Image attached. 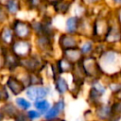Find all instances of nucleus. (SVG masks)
I'll use <instances>...</instances> for the list:
<instances>
[{
  "label": "nucleus",
  "instance_id": "obj_29",
  "mask_svg": "<svg viewBox=\"0 0 121 121\" xmlns=\"http://www.w3.org/2000/svg\"><path fill=\"white\" fill-rule=\"evenodd\" d=\"M45 78L42 73H28L27 77V86L34 85H43L45 84Z\"/></svg>",
  "mask_w": 121,
  "mask_h": 121
},
{
  "label": "nucleus",
  "instance_id": "obj_36",
  "mask_svg": "<svg viewBox=\"0 0 121 121\" xmlns=\"http://www.w3.org/2000/svg\"><path fill=\"white\" fill-rule=\"evenodd\" d=\"M5 49H6V47H4L0 44V73L3 71V53H4Z\"/></svg>",
  "mask_w": 121,
  "mask_h": 121
},
{
  "label": "nucleus",
  "instance_id": "obj_30",
  "mask_svg": "<svg viewBox=\"0 0 121 121\" xmlns=\"http://www.w3.org/2000/svg\"><path fill=\"white\" fill-rule=\"evenodd\" d=\"M11 97L12 96L10 95L8 89L6 88L5 84L3 83L2 80H0V105L3 104V103H6L8 101L12 100Z\"/></svg>",
  "mask_w": 121,
  "mask_h": 121
},
{
  "label": "nucleus",
  "instance_id": "obj_26",
  "mask_svg": "<svg viewBox=\"0 0 121 121\" xmlns=\"http://www.w3.org/2000/svg\"><path fill=\"white\" fill-rule=\"evenodd\" d=\"M52 102L50 99L48 98H43V99H40L37 100L35 102L32 103V108H34L35 110H37L42 115H43L51 107Z\"/></svg>",
  "mask_w": 121,
  "mask_h": 121
},
{
  "label": "nucleus",
  "instance_id": "obj_25",
  "mask_svg": "<svg viewBox=\"0 0 121 121\" xmlns=\"http://www.w3.org/2000/svg\"><path fill=\"white\" fill-rule=\"evenodd\" d=\"M12 101L15 104V106L17 107V109L19 111H22V112H26L32 108V102L23 95L16 96V97H13Z\"/></svg>",
  "mask_w": 121,
  "mask_h": 121
},
{
  "label": "nucleus",
  "instance_id": "obj_14",
  "mask_svg": "<svg viewBox=\"0 0 121 121\" xmlns=\"http://www.w3.org/2000/svg\"><path fill=\"white\" fill-rule=\"evenodd\" d=\"M19 68L20 59H18L9 48H6L3 53V71H7V74H14Z\"/></svg>",
  "mask_w": 121,
  "mask_h": 121
},
{
  "label": "nucleus",
  "instance_id": "obj_31",
  "mask_svg": "<svg viewBox=\"0 0 121 121\" xmlns=\"http://www.w3.org/2000/svg\"><path fill=\"white\" fill-rule=\"evenodd\" d=\"M11 19L12 18L9 16V14L8 13L4 6L0 4V26L7 25V24H10Z\"/></svg>",
  "mask_w": 121,
  "mask_h": 121
},
{
  "label": "nucleus",
  "instance_id": "obj_2",
  "mask_svg": "<svg viewBox=\"0 0 121 121\" xmlns=\"http://www.w3.org/2000/svg\"><path fill=\"white\" fill-rule=\"evenodd\" d=\"M34 49L37 53L42 55L45 60H53L56 58V39L46 36V35H41L33 37L32 39Z\"/></svg>",
  "mask_w": 121,
  "mask_h": 121
},
{
  "label": "nucleus",
  "instance_id": "obj_17",
  "mask_svg": "<svg viewBox=\"0 0 121 121\" xmlns=\"http://www.w3.org/2000/svg\"><path fill=\"white\" fill-rule=\"evenodd\" d=\"M76 0H58L53 4L52 11L57 16H68L71 12V9Z\"/></svg>",
  "mask_w": 121,
  "mask_h": 121
},
{
  "label": "nucleus",
  "instance_id": "obj_40",
  "mask_svg": "<svg viewBox=\"0 0 121 121\" xmlns=\"http://www.w3.org/2000/svg\"><path fill=\"white\" fill-rule=\"evenodd\" d=\"M112 3L113 4H115L118 8H120L121 7V0H112Z\"/></svg>",
  "mask_w": 121,
  "mask_h": 121
},
{
  "label": "nucleus",
  "instance_id": "obj_8",
  "mask_svg": "<svg viewBox=\"0 0 121 121\" xmlns=\"http://www.w3.org/2000/svg\"><path fill=\"white\" fill-rule=\"evenodd\" d=\"M52 91H54L53 87L47 83L43 85L27 86L24 92V95L33 103L40 99L48 98V96L51 95Z\"/></svg>",
  "mask_w": 121,
  "mask_h": 121
},
{
  "label": "nucleus",
  "instance_id": "obj_23",
  "mask_svg": "<svg viewBox=\"0 0 121 121\" xmlns=\"http://www.w3.org/2000/svg\"><path fill=\"white\" fill-rule=\"evenodd\" d=\"M95 42L92 38H81L78 48L83 55V57L94 55L95 47Z\"/></svg>",
  "mask_w": 121,
  "mask_h": 121
},
{
  "label": "nucleus",
  "instance_id": "obj_13",
  "mask_svg": "<svg viewBox=\"0 0 121 121\" xmlns=\"http://www.w3.org/2000/svg\"><path fill=\"white\" fill-rule=\"evenodd\" d=\"M80 40L81 38L78 35L60 32L56 38V45H57V48L60 50V52H61L70 48L78 47Z\"/></svg>",
  "mask_w": 121,
  "mask_h": 121
},
{
  "label": "nucleus",
  "instance_id": "obj_22",
  "mask_svg": "<svg viewBox=\"0 0 121 121\" xmlns=\"http://www.w3.org/2000/svg\"><path fill=\"white\" fill-rule=\"evenodd\" d=\"M60 56L65 58L67 60H69L73 64H77V63L80 62V60L83 58V55L81 54V52H80L78 47L70 48V49L61 51V52H60Z\"/></svg>",
  "mask_w": 121,
  "mask_h": 121
},
{
  "label": "nucleus",
  "instance_id": "obj_4",
  "mask_svg": "<svg viewBox=\"0 0 121 121\" xmlns=\"http://www.w3.org/2000/svg\"><path fill=\"white\" fill-rule=\"evenodd\" d=\"M80 66L86 76L87 80L92 81L95 79H99L102 78L103 74L99 67L97 58L91 55L87 57H83L80 60Z\"/></svg>",
  "mask_w": 121,
  "mask_h": 121
},
{
  "label": "nucleus",
  "instance_id": "obj_44",
  "mask_svg": "<svg viewBox=\"0 0 121 121\" xmlns=\"http://www.w3.org/2000/svg\"><path fill=\"white\" fill-rule=\"evenodd\" d=\"M90 121H100V120H98V119H95H95H91Z\"/></svg>",
  "mask_w": 121,
  "mask_h": 121
},
{
  "label": "nucleus",
  "instance_id": "obj_27",
  "mask_svg": "<svg viewBox=\"0 0 121 121\" xmlns=\"http://www.w3.org/2000/svg\"><path fill=\"white\" fill-rule=\"evenodd\" d=\"M29 21H30V26H31L33 36L36 37V36L43 35V23L42 18L37 16L35 18H32Z\"/></svg>",
  "mask_w": 121,
  "mask_h": 121
},
{
  "label": "nucleus",
  "instance_id": "obj_32",
  "mask_svg": "<svg viewBox=\"0 0 121 121\" xmlns=\"http://www.w3.org/2000/svg\"><path fill=\"white\" fill-rule=\"evenodd\" d=\"M26 113L29 121H42L43 120V115L34 108L29 109L28 111L26 112Z\"/></svg>",
  "mask_w": 121,
  "mask_h": 121
},
{
  "label": "nucleus",
  "instance_id": "obj_15",
  "mask_svg": "<svg viewBox=\"0 0 121 121\" xmlns=\"http://www.w3.org/2000/svg\"><path fill=\"white\" fill-rule=\"evenodd\" d=\"M52 87L54 92L58 95V96H65L67 94H69L70 91V82L66 78L65 76L59 75L53 81H52Z\"/></svg>",
  "mask_w": 121,
  "mask_h": 121
},
{
  "label": "nucleus",
  "instance_id": "obj_1",
  "mask_svg": "<svg viewBox=\"0 0 121 121\" xmlns=\"http://www.w3.org/2000/svg\"><path fill=\"white\" fill-rule=\"evenodd\" d=\"M97 61L103 76H115L121 70V51L108 46L97 57Z\"/></svg>",
  "mask_w": 121,
  "mask_h": 121
},
{
  "label": "nucleus",
  "instance_id": "obj_20",
  "mask_svg": "<svg viewBox=\"0 0 121 121\" xmlns=\"http://www.w3.org/2000/svg\"><path fill=\"white\" fill-rule=\"evenodd\" d=\"M3 6L11 18L18 17L24 9V4L20 0H7Z\"/></svg>",
  "mask_w": 121,
  "mask_h": 121
},
{
  "label": "nucleus",
  "instance_id": "obj_3",
  "mask_svg": "<svg viewBox=\"0 0 121 121\" xmlns=\"http://www.w3.org/2000/svg\"><path fill=\"white\" fill-rule=\"evenodd\" d=\"M47 60L34 51L30 56L20 60V68L28 73H43Z\"/></svg>",
  "mask_w": 121,
  "mask_h": 121
},
{
  "label": "nucleus",
  "instance_id": "obj_16",
  "mask_svg": "<svg viewBox=\"0 0 121 121\" xmlns=\"http://www.w3.org/2000/svg\"><path fill=\"white\" fill-rule=\"evenodd\" d=\"M16 40L10 24L0 26V44L6 48H9Z\"/></svg>",
  "mask_w": 121,
  "mask_h": 121
},
{
  "label": "nucleus",
  "instance_id": "obj_43",
  "mask_svg": "<svg viewBox=\"0 0 121 121\" xmlns=\"http://www.w3.org/2000/svg\"><path fill=\"white\" fill-rule=\"evenodd\" d=\"M6 1H7V0H0V4H1V5H3V4L6 2Z\"/></svg>",
  "mask_w": 121,
  "mask_h": 121
},
{
  "label": "nucleus",
  "instance_id": "obj_19",
  "mask_svg": "<svg viewBox=\"0 0 121 121\" xmlns=\"http://www.w3.org/2000/svg\"><path fill=\"white\" fill-rule=\"evenodd\" d=\"M112 112L111 104L107 103H100L96 107H95L94 115L95 116V119H98L100 121H109L112 117Z\"/></svg>",
  "mask_w": 121,
  "mask_h": 121
},
{
  "label": "nucleus",
  "instance_id": "obj_39",
  "mask_svg": "<svg viewBox=\"0 0 121 121\" xmlns=\"http://www.w3.org/2000/svg\"><path fill=\"white\" fill-rule=\"evenodd\" d=\"M113 95H114V97H115L117 100H121V90H120L119 92H117L116 94H114Z\"/></svg>",
  "mask_w": 121,
  "mask_h": 121
},
{
  "label": "nucleus",
  "instance_id": "obj_10",
  "mask_svg": "<svg viewBox=\"0 0 121 121\" xmlns=\"http://www.w3.org/2000/svg\"><path fill=\"white\" fill-rule=\"evenodd\" d=\"M6 88L9 92L12 97L22 95L26 88L24 82L14 74H6L4 75V81Z\"/></svg>",
  "mask_w": 121,
  "mask_h": 121
},
{
  "label": "nucleus",
  "instance_id": "obj_5",
  "mask_svg": "<svg viewBox=\"0 0 121 121\" xmlns=\"http://www.w3.org/2000/svg\"><path fill=\"white\" fill-rule=\"evenodd\" d=\"M10 26L12 27L14 36L17 40H32L33 39L34 36L32 33L29 20L15 17L11 19Z\"/></svg>",
  "mask_w": 121,
  "mask_h": 121
},
{
  "label": "nucleus",
  "instance_id": "obj_7",
  "mask_svg": "<svg viewBox=\"0 0 121 121\" xmlns=\"http://www.w3.org/2000/svg\"><path fill=\"white\" fill-rule=\"evenodd\" d=\"M107 91V86L101 81V78L90 81V89L87 95V101L92 107H96L102 103L101 98Z\"/></svg>",
  "mask_w": 121,
  "mask_h": 121
},
{
  "label": "nucleus",
  "instance_id": "obj_28",
  "mask_svg": "<svg viewBox=\"0 0 121 121\" xmlns=\"http://www.w3.org/2000/svg\"><path fill=\"white\" fill-rule=\"evenodd\" d=\"M24 9L27 11H33L38 13V11L43 7V0H26L24 3Z\"/></svg>",
  "mask_w": 121,
  "mask_h": 121
},
{
  "label": "nucleus",
  "instance_id": "obj_21",
  "mask_svg": "<svg viewBox=\"0 0 121 121\" xmlns=\"http://www.w3.org/2000/svg\"><path fill=\"white\" fill-rule=\"evenodd\" d=\"M54 60H55V63H56L59 75L66 76V75H70L72 73L75 64H73L72 62L67 60L65 58L60 56V57L56 58Z\"/></svg>",
  "mask_w": 121,
  "mask_h": 121
},
{
  "label": "nucleus",
  "instance_id": "obj_41",
  "mask_svg": "<svg viewBox=\"0 0 121 121\" xmlns=\"http://www.w3.org/2000/svg\"><path fill=\"white\" fill-rule=\"evenodd\" d=\"M6 119V117H5V115H4V113L1 112V110H0V121H4Z\"/></svg>",
  "mask_w": 121,
  "mask_h": 121
},
{
  "label": "nucleus",
  "instance_id": "obj_38",
  "mask_svg": "<svg viewBox=\"0 0 121 121\" xmlns=\"http://www.w3.org/2000/svg\"><path fill=\"white\" fill-rule=\"evenodd\" d=\"M58 0H43V3L46 5V6H49V7H52L54 3H56Z\"/></svg>",
  "mask_w": 121,
  "mask_h": 121
},
{
  "label": "nucleus",
  "instance_id": "obj_45",
  "mask_svg": "<svg viewBox=\"0 0 121 121\" xmlns=\"http://www.w3.org/2000/svg\"><path fill=\"white\" fill-rule=\"evenodd\" d=\"M119 76H120V78H121V70H120V72H119Z\"/></svg>",
  "mask_w": 121,
  "mask_h": 121
},
{
  "label": "nucleus",
  "instance_id": "obj_35",
  "mask_svg": "<svg viewBox=\"0 0 121 121\" xmlns=\"http://www.w3.org/2000/svg\"><path fill=\"white\" fill-rule=\"evenodd\" d=\"M12 121H29L27 116H26V112H22V111H19L15 116L13 117Z\"/></svg>",
  "mask_w": 121,
  "mask_h": 121
},
{
  "label": "nucleus",
  "instance_id": "obj_24",
  "mask_svg": "<svg viewBox=\"0 0 121 121\" xmlns=\"http://www.w3.org/2000/svg\"><path fill=\"white\" fill-rule=\"evenodd\" d=\"M0 110L4 113L6 119H9V120H12L13 117L15 116V114L19 112V110L17 109V107L15 106V104L13 103L12 100L1 104L0 105Z\"/></svg>",
  "mask_w": 121,
  "mask_h": 121
},
{
  "label": "nucleus",
  "instance_id": "obj_42",
  "mask_svg": "<svg viewBox=\"0 0 121 121\" xmlns=\"http://www.w3.org/2000/svg\"><path fill=\"white\" fill-rule=\"evenodd\" d=\"M42 121H45V120H42ZM53 121H67L64 117H61V118H59V119H56V120H53Z\"/></svg>",
  "mask_w": 121,
  "mask_h": 121
},
{
  "label": "nucleus",
  "instance_id": "obj_11",
  "mask_svg": "<svg viewBox=\"0 0 121 121\" xmlns=\"http://www.w3.org/2000/svg\"><path fill=\"white\" fill-rule=\"evenodd\" d=\"M9 50L20 60L30 56L34 51L32 40H15L10 45Z\"/></svg>",
  "mask_w": 121,
  "mask_h": 121
},
{
  "label": "nucleus",
  "instance_id": "obj_37",
  "mask_svg": "<svg viewBox=\"0 0 121 121\" xmlns=\"http://www.w3.org/2000/svg\"><path fill=\"white\" fill-rule=\"evenodd\" d=\"M115 18H116V20L118 21V23L120 24V26H121V7L120 8H117V9H116V12H115Z\"/></svg>",
  "mask_w": 121,
  "mask_h": 121
},
{
  "label": "nucleus",
  "instance_id": "obj_6",
  "mask_svg": "<svg viewBox=\"0 0 121 121\" xmlns=\"http://www.w3.org/2000/svg\"><path fill=\"white\" fill-rule=\"evenodd\" d=\"M110 21L106 15H96L92 22V39L95 43L103 42V39L109 29Z\"/></svg>",
  "mask_w": 121,
  "mask_h": 121
},
{
  "label": "nucleus",
  "instance_id": "obj_12",
  "mask_svg": "<svg viewBox=\"0 0 121 121\" xmlns=\"http://www.w3.org/2000/svg\"><path fill=\"white\" fill-rule=\"evenodd\" d=\"M66 109V101L63 96H58V98L52 102L49 110L43 115V120L53 121L61 117H64Z\"/></svg>",
  "mask_w": 121,
  "mask_h": 121
},
{
  "label": "nucleus",
  "instance_id": "obj_34",
  "mask_svg": "<svg viewBox=\"0 0 121 121\" xmlns=\"http://www.w3.org/2000/svg\"><path fill=\"white\" fill-rule=\"evenodd\" d=\"M112 114L121 116V100H116L112 104H111Z\"/></svg>",
  "mask_w": 121,
  "mask_h": 121
},
{
  "label": "nucleus",
  "instance_id": "obj_33",
  "mask_svg": "<svg viewBox=\"0 0 121 121\" xmlns=\"http://www.w3.org/2000/svg\"><path fill=\"white\" fill-rule=\"evenodd\" d=\"M82 5H84L86 8L88 9H92L95 8L96 6H98L103 0H78Z\"/></svg>",
  "mask_w": 121,
  "mask_h": 121
},
{
  "label": "nucleus",
  "instance_id": "obj_18",
  "mask_svg": "<svg viewBox=\"0 0 121 121\" xmlns=\"http://www.w3.org/2000/svg\"><path fill=\"white\" fill-rule=\"evenodd\" d=\"M80 18L76 17L74 15L66 16L64 23H63V32L73 35H78V28H79Z\"/></svg>",
  "mask_w": 121,
  "mask_h": 121
},
{
  "label": "nucleus",
  "instance_id": "obj_9",
  "mask_svg": "<svg viewBox=\"0 0 121 121\" xmlns=\"http://www.w3.org/2000/svg\"><path fill=\"white\" fill-rule=\"evenodd\" d=\"M109 29L103 39V43L107 46H112L121 43V26L116 20L115 16L109 17Z\"/></svg>",
  "mask_w": 121,
  "mask_h": 121
},
{
  "label": "nucleus",
  "instance_id": "obj_46",
  "mask_svg": "<svg viewBox=\"0 0 121 121\" xmlns=\"http://www.w3.org/2000/svg\"><path fill=\"white\" fill-rule=\"evenodd\" d=\"M20 1H21V2H23V3H24V2H25V1H26V0H20Z\"/></svg>",
  "mask_w": 121,
  "mask_h": 121
}]
</instances>
